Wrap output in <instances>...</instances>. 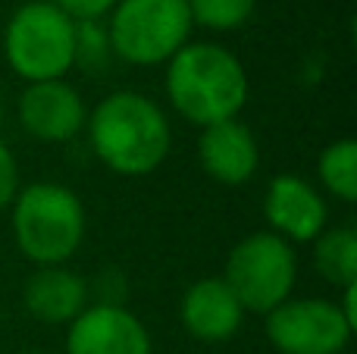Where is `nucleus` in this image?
I'll list each match as a JSON object with an SVG mask.
<instances>
[{
  "label": "nucleus",
  "instance_id": "1",
  "mask_svg": "<svg viewBox=\"0 0 357 354\" xmlns=\"http://www.w3.org/2000/svg\"><path fill=\"white\" fill-rule=\"evenodd\" d=\"M88 144L116 176H148L169 157L173 129L167 113L142 91H113L88 113Z\"/></svg>",
  "mask_w": 357,
  "mask_h": 354
},
{
  "label": "nucleus",
  "instance_id": "2",
  "mask_svg": "<svg viewBox=\"0 0 357 354\" xmlns=\"http://www.w3.org/2000/svg\"><path fill=\"white\" fill-rule=\"evenodd\" d=\"M248 72L229 47L216 41H188L167 63V98L191 125L238 119L248 104Z\"/></svg>",
  "mask_w": 357,
  "mask_h": 354
},
{
  "label": "nucleus",
  "instance_id": "3",
  "mask_svg": "<svg viewBox=\"0 0 357 354\" xmlns=\"http://www.w3.org/2000/svg\"><path fill=\"white\" fill-rule=\"evenodd\" d=\"M10 207L16 248L35 267H66L85 242V207L60 182H31Z\"/></svg>",
  "mask_w": 357,
  "mask_h": 354
},
{
  "label": "nucleus",
  "instance_id": "4",
  "mask_svg": "<svg viewBox=\"0 0 357 354\" xmlns=\"http://www.w3.org/2000/svg\"><path fill=\"white\" fill-rule=\"evenodd\" d=\"M3 56L25 85L63 79L79 63V22L50 0L22 3L6 22Z\"/></svg>",
  "mask_w": 357,
  "mask_h": 354
},
{
  "label": "nucleus",
  "instance_id": "5",
  "mask_svg": "<svg viewBox=\"0 0 357 354\" xmlns=\"http://www.w3.org/2000/svg\"><path fill=\"white\" fill-rule=\"evenodd\" d=\"M185 0H116L107 25V44L123 63L160 66L191 41Z\"/></svg>",
  "mask_w": 357,
  "mask_h": 354
},
{
  "label": "nucleus",
  "instance_id": "6",
  "mask_svg": "<svg viewBox=\"0 0 357 354\" xmlns=\"http://www.w3.org/2000/svg\"><path fill=\"white\" fill-rule=\"evenodd\" d=\"M222 279L245 307V314L266 317L273 307L291 298L298 279L295 245H289L270 229L251 232L229 251Z\"/></svg>",
  "mask_w": 357,
  "mask_h": 354
},
{
  "label": "nucleus",
  "instance_id": "7",
  "mask_svg": "<svg viewBox=\"0 0 357 354\" xmlns=\"http://www.w3.org/2000/svg\"><path fill=\"white\" fill-rule=\"evenodd\" d=\"M264 332L279 354H342L351 345L354 326L339 301L289 298L264 317Z\"/></svg>",
  "mask_w": 357,
  "mask_h": 354
},
{
  "label": "nucleus",
  "instance_id": "8",
  "mask_svg": "<svg viewBox=\"0 0 357 354\" xmlns=\"http://www.w3.org/2000/svg\"><path fill=\"white\" fill-rule=\"evenodd\" d=\"M19 125L44 144H66L85 132L88 107L66 79L31 82L16 104Z\"/></svg>",
  "mask_w": 357,
  "mask_h": 354
},
{
  "label": "nucleus",
  "instance_id": "9",
  "mask_svg": "<svg viewBox=\"0 0 357 354\" xmlns=\"http://www.w3.org/2000/svg\"><path fill=\"white\" fill-rule=\"evenodd\" d=\"M66 354H151V332L119 301H100L66 326Z\"/></svg>",
  "mask_w": 357,
  "mask_h": 354
},
{
  "label": "nucleus",
  "instance_id": "10",
  "mask_svg": "<svg viewBox=\"0 0 357 354\" xmlns=\"http://www.w3.org/2000/svg\"><path fill=\"white\" fill-rule=\"evenodd\" d=\"M264 220L289 245H307L329 229V204L298 173L273 176L264 192Z\"/></svg>",
  "mask_w": 357,
  "mask_h": 354
},
{
  "label": "nucleus",
  "instance_id": "11",
  "mask_svg": "<svg viewBox=\"0 0 357 354\" xmlns=\"http://www.w3.org/2000/svg\"><path fill=\"white\" fill-rule=\"evenodd\" d=\"M178 317L191 339L220 345L238 336L241 323H245V307L238 305V298L232 295L222 276H204L185 288Z\"/></svg>",
  "mask_w": 357,
  "mask_h": 354
},
{
  "label": "nucleus",
  "instance_id": "12",
  "mask_svg": "<svg viewBox=\"0 0 357 354\" xmlns=\"http://www.w3.org/2000/svg\"><path fill=\"white\" fill-rule=\"evenodd\" d=\"M197 163L220 185L229 188L248 185L260 167L257 138L241 119H226V123L207 125L197 135Z\"/></svg>",
  "mask_w": 357,
  "mask_h": 354
},
{
  "label": "nucleus",
  "instance_id": "13",
  "mask_svg": "<svg viewBox=\"0 0 357 354\" xmlns=\"http://www.w3.org/2000/svg\"><path fill=\"white\" fill-rule=\"evenodd\" d=\"M22 305L47 326H69L88 307V282L69 267H38L22 288Z\"/></svg>",
  "mask_w": 357,
  "mask_h": 354
},
{
  "label": "nucleus",
  "instance_id": "14",
  "mask_svg": "<svg viewBox=\"0 0 357 354\" xmlns=\"http://www.w3.org/2000/svg\"><path fill=\"white\" fill-rule=\"evenodd\" d=\"M314 267L339 288L357 286V232L354 226H333L314 238Z\"/></svg>",
  "mask_w": 357,
  "mask_h": 354
},
{
  "label": "nucleus",
  "instance_id": "15",
  "mask_svg": "<svg viewBox=\"0 0 357 354\" xmlns=\"http://www.w3.org/2000/svg\"><path fill=\"white\" fill-rule=\"evenodd\" d=\"M317 176L320 185L333 198L354 204L357 201V141L354 138H339L326 144L317 157Z\"/></svg>",
  "mask_w": 357,
  "mask_h": 354
},
{
  "label": "nucleus",
  "instance_id": "16",
  "mask_svg": "<svg viewBox=\"0 0 357 354\" xmlns=\"http://www.w3.org/2000/svg\"><path fill=\"white\" fill-rule=\"evenodd\" d=\"M191 25L210 31H235L254 16L257 0H185Z\"/></svg>",
  "mask_w": 357,
  "mask_h": 354
},
{
  "label": "nucleus",
  "instance_id": "17",
  "mask_svg": "<svg viewBox=\"0 0 357 354\" xmlns=\"http://www.w3.org/2000/svg\"><path fill=\"white\" fill-rule=\"evenodd\" d=\"M16 192H19V163L13 157L10 144L0 135V210H6L13 204Z\"/></svg>",
  "mask_w": 357,
  "mask_h": 354
},
{
  "label": "nucleus",
  "instance_id": "18",
  "mask_svg": "<svg viewBox=\"0 0 357 354\" xmlns=\"http://www.w3.org/2000/svg\"><path fill=\"white\" fill-rule=\"evenodd\" d=\"M50 3L60 6L75 22H98L100 16H107L116 6V0H50Z\"/></svg>",
  "mask_w": 357,
  "mask_h": 354
},
{
  "label": "nucleus",
  "instance_id": "19",
  "mask_svg": "<svg viewBox=\"0 0 357 354\" xmlns=\"http://www.w3.org/2000/svg\"><path fill=\"white\" fill-rule=\"evenodd\" d=\"M339 307H342V314L348 317V323L357 330V286H348V288H342V301H339Z\"/></svg>",
  "mask_w": 357,
  "mask_h": 354
},
{
  "label": "nucleus",
  "instance_id": "20",
  "mask_svg": "<svg viewBox=\"0 0 357 354\" xmlns=\"http://www.w3.org/2000/svg\"><path fill=\"white\" fill-rule=\"evenodd\" d=\"M22 354H50V351H22Z\"/></svg>",
  "mask_w": 357,
  "mask_h": 354
}]
</instances>
